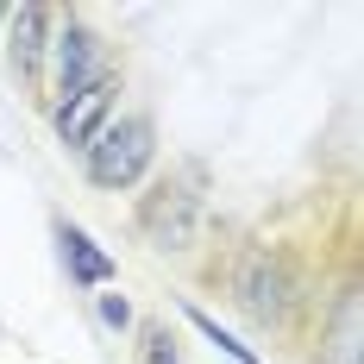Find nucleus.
Segmentation results:
<instances>
[{"mask_svg":"<svg viewBox=\"0 0 364 364\" xmlns=\"http://www.w3.org/2000/svg\"><path fill=\"white\" fill-rule=\"evenodd\" d=\"M226 289H232V308L264 333H283L308 308V283L295 270L289 245H245L239 264H232V277H226Z\"/></svg>","mask_w":364,"mask_h":364,"instance_id":"nucleus-1","label":"nucleus"},{"mask_svg":"<svg viewBox=\"0 0 364 364\" xmlns=\"http://www.w3.org/2000/svg\"><path fill=\"white\" fill-rule=\"evenodd\" d=\"M44 107L57 113V107H70L82 88H95L101 75H113V50H107V38L95 32L82 13H63L57 26H50V57H44Z\"/></svg>","mask_w":364,"mask_h":364,"instance_id":"nucleus-2","label":"nucleus"},{"mask_svg":"<svg viewBox=\"0 0 364 364\" xmlns=\"http://www.w3.org/2000/svg\"><path fill=\"white\" fill-rule=\"evenodd\" d=\"M151 157H157V126H151V113H119L107 119L101 132H95V145L82 151V170L95 188H132V182L151 170Z\"/></svg>","mask_w":364,"mask_h":364,"instance_id":"nucleus-3","label":"nucleus"},{"mask_svg":"<svg viewBox=\"0 0 364 364\" xmlns=\"http://www.w3.org/2000/svg\"><path fill=\"white\" fill-rule=\"evenodd\" d=\"M139 232H145L157 252H188L201 239V195L182 176H164L139 195Z\"/></svg>","mask_w":364,"mask_h":364,"instance_id":"nucleus-4","label":"nucleus"},{"mask_svg":"<svg viewBox=\"0 0 364 364\" xmlns=\"http://www.w3.org/2000/svg\"><path fill=\"white\" fill-rule=\"evenodd\" d=\"M50 26H57L50 6H13V13H6V63H13V75H19L26 88H44Z\"/></svg>","mask_w":364,"mask_h":364,"instance_id":"nucleus-5","label":"nucleus"},{"mask_svg":"<svg viewBox=\"0 0 364 364\" xmlns=\"http://www.w3.org/2000/svg\"><path fill=\"white\" fill-rule=\"evenodd\" d=\"M119 88H126V75L113 70V75H101L95 88H82L70 107H57L50 119H57V139H63V151H88L95 145V132L113 119V107H119Z\"/></svg>","mask_w":364,"mask_h":364,"instance_id":"nucleus-6","label":"nucleus"},{"mask_svg":"<svg viewBox=\"0 0 364 364\" xmlns=\"http://www.w3.org/2000/svg\"><path fill=\"white\" fill-rule=\"evenodd\" d=\"M314 364H358V277H346L333 308L321 314V352Z\"/></svg>","mask_w":364,"mask_h":364,"instance_id":"nucleus-7","label":"nucleus"},{"mask_svg":"<svg viewBox=\"0 0 364 364\" xmlns=\"http://www.w3.org/2000/svg\"><path fill=\"white\" fill-rule=\"evenodd\" d=\"M57 245H63V270H70L82 289H101V283H113V257L82 232V226H70V220H57Z\"/></svg>","mask_w":364,"mask_h":364,"instance_id":"nucleus-8","label":"nucleus"},{"mask_svg":"<svg viewBox=\"0 0 364 364\" xmlns=\"http://www.w3.org/2000/svg\"><path fill=\"white\" fill-rule=\"evenodd\" d=\"M188 321H195V327L208 333V339H214V346H220V352H226V358H239V364H264V358H257V352H252V346H239V339H232V333L220 327L214 314H201V308H188Z\"/></svg>","mask_w":364,"mask_h":364,"instance_id":"nucleus-9","label":"nucleus"},{"mask_svg":"<svg viewBox=\"0 0 364 364\" xmlns=\"http://www.w3.org/2000/svg\"><path fill=\"white\" fill-rule=\"evenodd\" d=\"M145 364H182V346H176V333L164 327V321L145 327Z\"/></svg>","mask_w":364,"mask_h":364,"instance_id":"nucleus-10","label":"nucleus"},{"mask_svg":"<svg viewBox=\"0 0 364 364\" xmlns=\"http://www.w3.org/2000/svg\"><path fill=\"white\" fill-rule=\"evenodd\" d=\"M101 321L107 327H132V301L126 295H101Z\"/></svg>","mask_w":364,"mask_h":364,"instance_id":"nucleus-11","label":"nucleus"}]
</instances>
